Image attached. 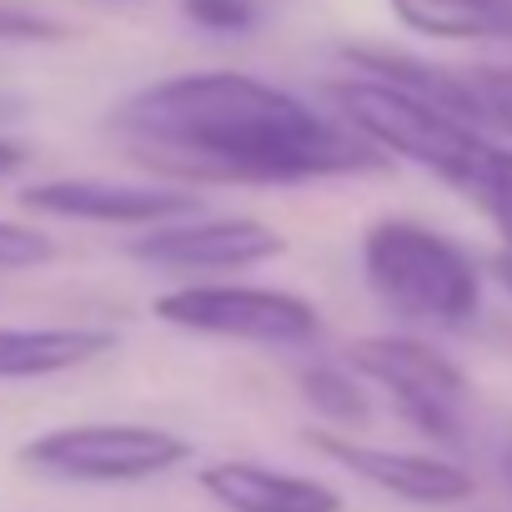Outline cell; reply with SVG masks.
I'll list each match as a JSON object with an SVG mask.
<instances>
[{"label":"cell","instance_id":"7","mask_svg":"<svg viewBox=\"0 0 512 512\" xmlns=\"http://www.w3.org/2000/svg\"><path fill=\"white\" fill-rule=\"evenodd\" d=\"M287 251V236L256 216H196L161 221L131 241V256L161 272H246Z\"/></svg>","mask_w":512,"mask_h":512},{"label":"cell","instance_id":"1","mask_svg":"<svg viewBox=\"0 0 512 512\" xmlns=\"http://www.w3.org/2000/svg\"><path fill=\"white\" fill-rule=\"evenodd\" d=\"M136 166L181 186H287L377 171L387 156L337 111L246 71H181L111 111Z\"/></svg>","mask_w":512,"mask_h":512},{"label":"cell","instance_id":"20","mask_svg":"<svg viewBox=\"0 0 512 512\" xmlns=\"http://www.w3.org/2000/svg\"><path fill=\"white\" fill-rule=\"evenodd\" d=\"M497 467H502V482H507V492H512V437L502 442V457H497Z\"/></svg>","mask_w":512,"mask_h":512},{"label":"cell","instance_id":"14","mask_svg":"<svg viewBox=\"0 0 512 512\" xmlns=\"http://www.w3.org/2000/svg\"><path fill=\"white\" fill-rule=\"evenodd\" d=\"M462 76L477 101V121L512 136V66H467Z\"/></svg>","mask_w":512,"mask_h":512},{"label":"cell","instance_id":"12","mask_svg":"<svg viewBox=\"0 0 512 512\" xmlns=\"http://www.w3.org/2000/svg\"><path fill=\"white\" fill-rule=\"evenodd\" d=\"M397 26L432 41H512V0H387Z\"/></svg>","mask_w":512,"mask_h":512},{"label":"cell","instance_id":"9","mask_svg":"<svg viewBox=\"0 0 512 512\" xmlns=\"http://www.w3.org/2000/svg\"><path fill=\"white\" fill-rule=\"evenodd\" d=\"M307 442L332 457L337 467H347L352 477L402 497V502H422V507H447V502H462L472 497V472L447 462V457H432V452H392V447H372V442H357V437H342V432H307Z\"/></svg>","mask_w":512,"mask_h":512},{"label":"cell","instance_id":"16","mask_svg":"<svg viewBox=\"0 0 512 512\" xmlns=\"http://www.w3.org/2000/svg\"><path fill=\"white\" fill-rule=\"evenodd\" d=\"M186 21L206 26V31H246L256 21V6L251 0H181Z\"/></svg>","mask_w":512,"mask_h":512},{"label":"cell","instance_id":"10","mask_svg":"<svg viewBox=\"0 0 512 512\" xmlns=\"http://www.w3.org/2000/svg\"><path fill=\"white\" fill-rule=\"evenodd\" d=\"M201 492L226 512H342L337 487L262 462H236V457L201 467Z\"/></svg>","mask_w":512,"mask_h":512},{"label":"cell","instance_id":"8","mask_svg":"<svg viewBox=\"0 0 512 512\" xmlns=\"http://www.w3.org/2000/svg\"><path fill=\"white\" fill-rule=\"evenodd\" d=\"M21 201L36 216L141 226V231L201 211V196L191 186H126V181H41V186H26Z\"/></svg>","mask_w":512,"mask_h":512},{"label":"cell","instance_id":"21","mask_svg":"<svg viewBox=\"0 0 512 512\" xmlns=\"http://www.w3.org/2000/svg\"><path fill=\"white\" fill-rule=\"evenodd\" d=\"M497 226H502V236H507V246H512V216H507V221H497Z\"/></svg>","mask_w":512,"mask_h":512},{"label":"cell","instance_id":"6","mask_svg":"<svg viewBox=\"0 0 512 512\" xmlns=\"http://www.w3.org/2000/svg\"><path fill=\"white\" fill-rule=\"evenodd\" d=\"M166 327L256 347H307L322 332V317L307 297L277 287H241V282H186L151 302Z\"/></svg>","mask_w":512,"mask_h":512},{"label":"cell","instance_id":"17","mask_svg":"<svg viewBox=\"0 0 512 512\" xmlns=\"http://www.w3.org/2000/svg\"><path fill=\"white\" fill-rule=\"evenodd\" d=\"M0 36H16V41H56L61 26L41 21V16H26V11H0Z\"/></svg>","mask_w":512,"mask_h":512},{"label":"cell","instance_id":"4","mask_svg":"<svg viewBox=\"0 0 512 512\" xmlns=\"http://www.w3.org/2000/svg\"><path fill=\"white\" fill-rule=\"evenodd\" d=\"M347 367L382 387L392 407L432 442L457 447L467 437V407H472V382L452 357H442L422 337L382 332V337H357L347 347Z\"/></svg>","mask_w":512,"mask_h":512},{"label":"cell","instance_id":"15","mask_svg":"<svg viewBox=\"0 0 512 512\" xmlns=\"http://www.w3.org/2000/svg\"><path fill=\"white\" fill-rule=\"evenodd\" d=\"M46 262H56V236H46L41 226L0 221V272H31Z\"/></svg>","mask_w":512,"mask_h":512},{"label":"cell","instance_id":"19","mask_svg":"<svg viewBox=\"0 0 512 512\" xmlns=\"http://www.w3.org/2000/svg\"><path fill=\"white\" fill-rule=\"evenodd\" d=\"M492 272H497V282H502V287L512 292V246H502V251H497V262H492Z\"/></svg>","mask_w":512,"mask_h":512},{"label":"cell","instance_id":"3","mask_svg":"<svg viewBox=\"0 0 512 512\" xmlns=\"http://www.w3.org/2000/svg\"><path fill=\"white\" fill-rule=\"evenodd\" d=\"M362 277L372 297L417 327H467L482 307L477 262L442 231L387 216L362 236Z\"/></svg>","mask_w":512,"mask_h":512},{"label":"cell","instance_id":"5","mask_svg":"<svg viewBox=\"0 0 512 512\" xmlns=\"http://www.w3.org/2000/svg\"><path fill=\"white\" fill-rule=\"evenodd\" d=\"M16 457L26 472H41L51 482L116 487V482L166 477L171 467L191 457V442L166 427H141V422H76V427H51L31 437Z\"/></svg>","mask_w":512,"mask_h":512},{"label":"cell","instance_id":"18","mask_svg":"<svg viewBox=\"0 0 512 512\" xmlns=\"http://www.w3.org/2000/svg\"><path fill=\"white\" fill-rule=\"evenodd\" d=\"M31 156H26V146L21 141H6V136H0V176H6V171H21Z\"/></svg>","mask_w":512,"mask_h":512},{"label":"cell","instance_id":"13","mask_svg":"<svg viewBox=\"0 0 512 512\" xmlns=\"http://www.w3.org/2000/svg\"><path fill=\"white\" fill-rule=\"evenodd\" d=\"M297 387H302V397H307L322 417H332V422H342V427H357V422H367V412H372V402H367V392H362V382H357L352 367H332V362L302 367Z\"/></svg>","mask_w":512,"mask_h":512},{"label":"cell","instance_id":"11","mask_svg":"<svg viewBox=\"0 0 512 512\" xmlns=\"http://www.w3.org/2000/svg\"><path fill=\"white\" fill-rule=\"evenodd\" d=\"M116 347L106 327H0V382L76 372Z\"/></svg>","mask_w":512,"mask_h":512},{"label":"cell","instance_id":"2","mask_svg":"<svg viewBox=\"0 0 512 512\" xmlns=\"http://www.w3.org/2000/svg\"><path fill=\"white\" fill-rule=\"evenodd\" d=\"M332 111L367 136L382 156H402L452 191H462L472 206H482L492 221L512 216V146L492 141L482 126L402 91L377 76H342L327 86Z\"/></svg>","mask_w":512,"mask_h":512}]
</instances>
